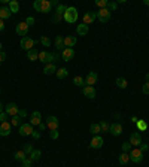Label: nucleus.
<instances>
[{
	"mask_svg": "<svg viewBox=\"0 0 149 167\" xmlns=\"http://www.w3.org/2000/svg\"><path fill=\"white\" fill-rule=\"evenodd\" d=\"M63 18H64L66 23H70V24L76 23V19H78V11H76V8H74V6H69L66 11V14L63 15Z\"/></svg>",
	"mask_w": 149,
	"mask_h": 167,
	"instance_id": "obj_1",
	"label": "nucleus"
},
{
	"mask_svg": "<svg viewBox=\"0 0 149 167\" xmlns=\"http://www.w3.org/2000/svg\"><path fill=\"white\" fill-rule=\"evenodd\" d=\"M128 155H130V160H131L133 163H140L142 160H143V152L140 149H137V148H133L128 152Z\"/></svg>",
	"mask_w": 149,
	"mask_h": 167,
	"instance_id": "obj_2",
	"label": "nucleus"
},
{
	"mask_svg": "<svg viewBox=\"0 0 149 167\" xmlns=\"http://www.w3.org/2000/svg\"><path fill=\"white\" fill-rule=\"evenodd\" d=\"M34 43H36V41H33V39H30V37H21V41H19V45H21V48L25 51H30L33 49Z\"/></svg>",
	"mask_w": 149,
	"mask_h": 167,
	"instance_id": "obj_3",
	"label": "nucleus"
},
{
	"mask_svg": "<svg viewBox=\"0 0 149 167\" xmlns=\"http://www.w3.org/2000/svg\"><path fill=\"white\" fill-rule=\"evenodd\" d=\"M97 18H99L100 23H108L109 19H110V11H109L108 8L99 9V12H97Z\"/></svg>",
	"mask_w": 149,
	"mask_h": 167,
	"instance_id": "obj_4",
	"label": "nucleus"
},
{
	"mask_svg": "<svg viewBox=\"0 0 149 167\" xmlns=\"http://www.w3.org/2000/svg\"><path fill=\"white\" fill-rule=\"evenodd\" d=\"M28 25H27V23H18L17 27H15V32H17L18 36H23V37H25L27 36V33H28Z\"/></svg>",
	"mask_w": 149,
	"mask_h": 167,
	"instance_id": "obj_5",
	"label": "nucleus"
},
{
	"mask_svg": "<svg viewBox=\"0 0 149 167\" xmlns=\"http://www.w3.org/2000/svg\"><path fill=\"white\" fill-rule=\"evenodd\" d=\"M73 57H74V49L73 48H64L63 49V54H61V60L63 61H72L73 60Z\"/></svg>",
	"mask_w": 149,
	"mask_h": 167,
	"instance_id": "obj_6",
	"label": "nucleus"
},
{
	"mask_svg": "<svg viewBox=\"0 0 149 167\" xmlns=\"http://www.w3.org/2000/svg\"><path fill=\"white\" fill-rule=\"evenodd\" d=\"M99 81V75L96 73V72H90L88 75H87V79H85V85H88V87H94L96 84Z\"/></svg>",
	"mask_w": 149,
	"mask_h": 167,
	"instance_id": "obj_7",
	"label": "nucleus"
},
{
	"mask_svg": "<svg viewBox=\"0 0 149 167\" xmlns=\"http://www.w3.org/2000/svg\"><path fill=\"white\" fill-rule=\"evenodd\" d=\"M33 125L30 124H21L19 125V134L21 136H32V133H33Z\"/></svg>",
	"mask_w": 149,
	"mask_h": 167,
	"instance_id": "obj_8",
	"label": "nucleus"
},
{
	"mask_svg": "<svg viewBox=\"0 0 149 167\" xmlns=\"http://www.w3.org/2000/svg\"><path fill=\"white\" fill-rule=\"evenodd\" d=\"M45 124H46V128H49V130H57L60 122H58L57 117H51L49 115V117L46 118V122H45Z\"/></svg>",
	"mask_w": 149,
	"mask_h": 167,
	"instance_id": "obj_9",
	"label": "nucleus"
},
{
	"mask_svg": "<svg viewBox=\"0 0 149 167\" xmlns=\"http://www.w3.org/2000/svg\"><path fill=\"white\" fill-rule=\"evenodd\" d=\"M142 143V136L137 131H134V133H131V136H130V145H131L133 148H137V146H140Z\"/></svg>",
	"mask_w": 149,
	"mask_h": 167,
	"instance_id": "obj_10",
	"label": "nucleus"
},
{
	"mask_svg": "<svg viewBox=\"0 0 149 167\" xmlns=\"http://www.w3.org/2000/svg\"><path fill=\"white\" fill-rule=\"evenodd\" d=\"M18 110H19V108H18L15 103H8V105L5 106V112H6L8 115H11V117L18 115Z\"/></svg>",
	"mask_w": 149,
	"mask_h": 167,
	"instance_id": "obj_11",
	"label": "nucleus"
},
{
	"mask_svg": "<svg viewBox=\"0 0 149 167\" xmlns=\"http://www.w3.org/2000/svg\"><path fill=\"white\" fill-rule=\"evenodd\" d=\"M109 133H112L113 136H121V134H122V125L119 124V122H113V124H110V130H109Z\"/></svg>",
	"mask_w": 149,
	"mask_h": 167,
	"instance_id": "obj_12",
	"label": "nucleus"
},
{
	"mask_svg": "<svg viewBox=\"0 0 149 167\" xmlns=\"http://www.w3.org/2000/svg\"><path fill=\"white\" fill-rule=\"evenodd\" d=\"M11 130H12V125L11 122H2L0 124V136H9L11 134Z\"/></svg>",
	"mask_w": 149,
	"mask_h": 167,
	"instance_id": "obj_13",
	"label": "nucleus"
},
{
	"mask_svg": "<svg viewBox=\"0 0 149 167\" xmlns=\"http://www.w3.org/2000/svg\"><path fill=\"white\" fill-rule=\"evenodd\" d=\"M40 122H42V115H40V112L34 110L33 113H32V117H30V124H32V125H39Z\"/></svg>",
	"mask_w": 149,
	"mask_h": 167,
	"instance_id": "obj_14",
	"label": "nucleus"
},
{
	"mask_svg": "<svg viewBox=\"0 0 149 167\" xmlns=\"http://www.w3.org/2000/svg\"><path fill=\"white\" fill-rule=\"evenodd\" d=\"M90 146H91L92 149H100V148L103 146V139H101L100 136H94L91 143H90Z\"/></svg>",
	"mask_w": 149,
	"mask_h": 167,
	"instance_id": "obj_15",
	"label": "nucleus"
},
{
	"mask_svg": "<svg viewBox=\"0 0 149 167\" xmlns=\"http://www.w3.org/2000/svg\"><path fill=\"white\" fill-rule=\"evenodd\" d=\"M83 96H85L87 99H94V97H96V88L85 85V87H83Z\"/></svg>",
	"mask_w": 149,
	"mask_h": 167,
	"instance_id": "obj_16",
	"label": "nucleus"
},
{
	"mask_svg": "<svg viewBox=\"0 0 149 167\" xmlns=\"http://www.w3.org/2000/svg\"><path fill=\"white\" fill-rule=\"evenodd\" d=\"M97 18V12H87L85 15H83V24H91L92 21Z\"/></svg>",
	"mask_w": 149,
	"mask_h": 167,
	"instance_id": "obj_17",
	"label": "nucleus"
},
{
	"mask_svg": "<svg viewBox=\"0 0 149 167\" xmlns=\"http://www.w3.org/2000/svg\"><path fill=\"white\" fill-rule=\"evenodd\" d=\"M88 32H90V27H88L87 24H79L78 27H76V33H78V36H87Z\"/></svg>",
	"mask_w": 149,
	"mask_h": 167,
	"instance_id": "obj_18",
	"label": "nucleus"
},
{
	"mask_svg": "<svg viewBox=\"0 0 149 167\" xmlns=\"http://www.w3.org/2000/svg\"><path fill=\"white\" fill-rule=\"evenodd\" d=\"M76 37L74 36H66L64 37V46L66 48H73L74 45H76Z\"/></svg>",
	"mask_w": 149,
	"mask_h": 167,
	"instance_id": "obj_19",
	"label": "nucleus"
},
{
	"mask_svg": "<svg viewBox=\"0 0 149 167\" xmlns=\"http://www.w3.org/2000/svg\"><path fill=\"white\" fill-rule=\"evenodd\" d=\"M11 15H12V12L9 8H6V6L0 8V19H8Z\"/></svg>",
	"mask_w": 149,
	"mask_h": 167,
	"instance_id": "obj_20",
	"label": "nucleus"
},
{
	"mask_svg": "<svg viewBox=\"0 0 149 167\" xmlns=\"http://www.w3.org/2000/svg\"><path fill=\"white\" fill-rule=\"evenodd\" d=\"M51 2L49 0H42V8H40V12L42 14H48V12H51Z\"/></svg>",
	"mask_w": 149,
	"mask_h": 167,
	"instance_id": "obj_21",
	"label": "nucleus"
},
{
	"mask_svg": "<svg viewBox=\"0 0 149 167\" xmlns=\"http://www.w3.org/2000/svg\"><path fill=\"white\" fill-rule=\"evenodd\" d=\"M27 57H28V60L30 61H36V60L39 58V51L37 49H30V51H27Z\"/></svg>",
	"mask_w": 149,
	"mask_h": 167,
	"instance_id": "obj_22",
	"label": "nucleus"
},
{
	"mask_svg": "<svg viewBox=\"0 0 149 167\" xmlns=\"http://www.w3.org/2000/svg\"><path fill=\"white\" fill-rule=\"evenodd\" d=\"M55 72H57V67L54 66L52 63H51V64H46V66L43 67V73H45V75H52V73H55Z\"/></svg>",
	"mask_w": 149,
	"mask_h": 167,
	"instance_id": "obj_23",
	"label": "nucleus"
},
{
	"mask_svg": "<svg viewBox=\"0 0 149 167\" xmlns=\"http://www.w3.org/2000/svg\"><path fill=\"white\" fill-rule=\"evenodd\" d=\"M9 9H11L12 14H17L18 11H19V3H18L17 0H11L9 2Z\"/></svg>",
	"mask_w": 149,
	"mask_h": 167,
	"instance_id": "obj_24",
	"label": "nucleus"
},
{
	"mask_svg": "<svg viewBox=\"0 0 149 167\" xmlns=\"http://www.w3.org/2000/svg\"><path fill=\"white\" fill-rule=\"evenodd\" d=\"M21 124H23V118L19 117V115H15V117L11 118V125L12 127H19Z\"/></svg>",
	"mask_w": 149,
	"mask_h": 167,
	"instance_id": "obj_25",
	"label": "nucleus"
},
{
	"mask_svg": "<svg viewBox=\"0 0 149 167\" xmlns=\"http://www.w3.org/2000/svg\"><path fill=\"white\" fill-rule=\"evenodd\" d=\"M55 48H57L58 51H63V48H66V46H64V39H63L61 36H57V37H55Z\"/></svg>",
	"mask_w": 149,
	"mask_h": 167,
	"instance_id": "obj_26",
	"label": "nucleus"
},
{
	"mask_svg": "<svg viewBox=\"0 0 149 167\" xmlns=\"http://www.w3.org/2000/svg\"><path fill=\"white\" fill-rule=\"evenodd\" d=\"M14 157H15V160H17V161H21V163H23V161L27 158V154H25L24 151L21 149V151H18V152H15V155H14Z\"/></svg>",
	"mask_w": 149,
	"mask_h": 167,
	"instance_id": "obj_27",
	"label": "nucleus"
},
{
	"mask_svg": "<svg viewBox=\"0 0 149 167\" xmlns=\"http://www.w3.org/2000/svg\"><path fill=\"white\" fill-rule=\"evenodd\" d=\"M119 164H122V166H124V164H127V163H128V161H130V155H128V154H127V152H122V154H121V155H119Z\"/></svg>",
	"mask_w": 149,
	"mask_h": 167,
	"instance_id": "obj_28",
	"label": "nucleus"
},
{
	"mask_svg": "<svg viewBox=\"0 0 149 167\" xmlns=\"http://www.w3.org/2000/svg\"><path fill=\"white\" fill-rule=\"evenodd\" d=\"M73 84L76 85V87H85V79H83L82 76H74Z\"/></svg>",
	"mask_w": 149,
	"mask_h": 167,
	"instance_id": "obj_29",
	"label": "nucleus"
},
{
	"mask_svg": "<svg viewBox=\"0 0 149 167\" xmlns=\"http://www.w3.org/2000/svg\"><path fill=\"white\" fill-rule=\"evenodd\" d=\"M100 128H101V133H109V130H110V125H109L108 121H100Z\"/></svg>",
	"mask_w": 149,
	"mask_h": 167,
	"instance_id": "obj_30",
	"label": "nucleus"
},
{
	"mask_svg": "<svg viewBox=\"0 0 149 167\" xmlns=\"http://www.w3.org/2000/svg\"><path fill=\"white\" fill-rule=\"evenodd\" d=\"M116 85H118V88H127V85H128V82H127V79L125 78H118L116 79Z\"/></svg>",
	"mask_w": 149,
	"mask_h": 167,
	"instance_id": "obj_31",
	"label": "nucleus"
},
{
	"mask_svg": "<svg viewBox=\"0 0 149 167\" xmlns=\"http://www.w3.org/2000/svg\"><path fill=\"white\" fill-rule=\"evenodd\" d=\"M40 155H42V152L39 149H33L32 154H30V160H32V161H36V160L40 158Z\"/></svg>",
	"mask_w": 149,
	"mask_h": 167,
	"instance_id": "obj_32",
	"label": "nucleus"
},
{
	"mask_svg": "<svg viewBox=\"0 0 149 167\" xmlns=\"http://www.w3.org/2000/svg\"><path fill=\"white\" fill-rule=\"evenodd\" d=\"M57 76L58 79H64V78H67V75H69V72H67V69H58L57 72Z\"/></svg>",
	"mask_w": 149,
	"mask_h": 167,
	"instance_id": "obj_33",
	"label": "nucleus"
},
{
	"mask_svg": "<svg viewBox=\"0 0 149 167\" xmlns=\"http://www.w3.org/2000/svg\"><path fill=\"white\" fill-rule=\"evenodd\" d=\"M90 131H91L92 134H97L101 133V128H100V124H91V127H90Z\"/></svg>",
	"mask_w": 149,
	"mask_h": 167,
	"instance_id": "obj_34",
	"label": "nucleus"
},
{
	"mask_svg": "<svg viewBox=\"0 0 149 167\" xmlns=\"http://www.w3.org/2000/svg\"><path fill=\"white\" fill-rule=\"evenodd\" d=\"M46 57H48V51H40L39 52V61L40 63H46Z\"/></svg>",
	"mask_w": 149,
	"mask_h": 167,
	"instance_id": "obj_35",
	"label": "nucleus"
},
{
	"mask_svg": "<svg viewBox=\"0 0 149 167\" xmlns=\"http://www.w3.org/2000/svg\"><path fill=\"white\" fill-rule=\"evenodd\" d=\"M66 11H67V6H64V5H58L57 6V15H64L66 14Z\"/></svg>",
	"mask_w": 149,
	"mask_h": 167,
	"instance_id": "obj_36",
	"label": "nucleus"
},
{
	"mask_svg": "<svg viewBox=\"0 0 149 167\" xmlns=\"http://www.w3.org/2000/svg\"><path fill=\"white\" fill-rule=\"evenodd\" d=\"M108 0H96V5L99 6L100 9H104V8H108Z\"/></svg>",
	"mask_w": 149,
	"mask_h": 167,
	"instance_id": "obj_37",
	"label": "nucleus"
},
{
	"mask_svg": "<svg viewBox=\"0 0 149 167\" xmlns=\"http://www.w3.org/2000/svg\"><path fill=\"white\" fill-rule=\"evenodd\" d=\"M137 128H139L140 131H143V130H146V128H148V124H146L145 121L139 119V121H137Z\"/></svg>",
	"mask_w": 149,
	"mask_h": 167,
	"instance_id": "obj_38",
	"label": "nucleus"
},
{
	"mask_svg": "<svg viewBox=\"0 0 149 167\" xmlns=\"http://www.w3.org/2000/svg\"><path fill=\"white\" fill-rule=\"evenodd\" d=\"M40 43L43 45V46H46V48L51 46V41L46 37V36H40Z\"/></svg>",
	"mask_w": 149,
	"mask_h": 167,
	"instance_id": "obj_39",
	"label": "nucleus"
},
{
	"mask_svg": "<svg viewBox=\"0 0 149 167\" xmlns=\"http://www.w3.org/2000/svg\"><path fill=\"white\" fill-rule=\"evenodd\" d=\"M23 151H24L27 155H30V154H32V151H33V146H32V143H27V145H24Z\"/></svg>",
	"mask_w": 149,
	"mask_h": 167,
	"instance_id": "obj_40",
	"label": "nucleus"
},
{
	"mask_svg": "<svg viewBox=\"0 0 149 167\" xmlns=\"http://www.w3.org/2000/svg\"><path fill=\"white\" fill-rule=\"evenodd\" d=\"M133 149V146L130 145V142H125V143H122V152H130V151Z\"/></svg>",
	"mask_w": 149,
	"mask_h": 167,
	"instance_id": "obj_41",
	"label": "nucleus"
},
{
	"mask_svg": "<svg viewBox=\"0 0 149 167\" xmlns=\"http://www.w3.org/2000/svg\"><path fill=\"white\" fill-rule=\"evenodd\" d=\"M58 136H60V134H58L57 130H49V137L52 139V140H57Z\"/></svg>",
	"mask_w": 149,
	"mask_h": 167,
	"instance_id": "obj_42",
	"label": "nucleus"
},
{
	"mask_svg": "<svg viewBox=\"0 0 149 167\" xmlns=\"http://www.w3.org/2000/svg\"><path fill=\"white\" fill-rule=\"evenodd\" d=\"M33 8L37 11V12H40V8H42V0H36L33 3Z\"/></svg>",
	"mask_w": 149,
	"mask_h": 167,
	"instance_id": "obj_43",
	"label": "nucleus"
},
{
	"mask_svg": "<svg viewBox=\"0 0 149 167\" xmlns=\"http://www.w3.org/2000/svg\"><path fill=\"white\" fill-rule=\"evenodd\" d=\"M116 8H118V3H115V2H110V3H108V9H109V11H116Z\"/></svg>",
	"mask_w": 149,
	"mask_h": 167,
	"instance_id": "obj_44",
	"label": "nucleus"
},
{
	"mask_svg": "<svg viewBox=\"0 0 149 167\" xmlns=\"http://www.w3.org/2000/svg\"><path fill=\"white\" fill-rule=\"evenodd\" d=\"M8 113H6V112H2V113H0V122H6V121H8Z\"/></svg>",
	"mask_w": 149,
	"mask_h": 167,
	"instance_id": "obj_45",
	"label": "nucleus"
},
{
	"mask_svg": "<svg viewBox=\"0 0 149 167\" xmlns=\"http://www.w3.org/2000/svg\"><path fill=\"white\" fill-rule=\"evenodd\" d=\"M142 92H143V94H149V82L143 84V87H142Z\"/></svg>",
	"mask_w": 149,
	"mask_h": 167,
	"instance_id": "obj_46",
	"label": "nucleus"
},
{
	"mask_svg": "<svg viewBox=\"0 0 149 167\" xmlns=\"http://www.w3.org/2000/svg\"><path fill=\"white\" fill-rule=\"evenodd\" d=\"M25 23H27V25L30 27V25H34V23H36V21H34L33 17H27V21H25Z\"/></svg>",
	"mask_w": 149,
	"mask_h": 167,
	"instance_id": "obj_47",
	"label": "nucleus"
},
{
	"mask_svg": "<svg viewBox=\"0 0 149 167\" xmlns=\"http://www.w3.org/2000/svg\"><path fill=\"white\" fill-rule=\"evenodd\" d=\"M23 167H32V160L25 158L24 161H23Z\"/></svg>",
	"mask_w": 149,
	"mask_h": 167,
	"instance_id": "obj_48",
	"label": "nucleus"
},
{
	"mask_svg": "<svg viewBox=\"0 0 149 167\" xmlns=\"http://www.w3.org/2000/svg\"><path fill=\"white\" fill-rule=\"evenodd\" d=\"M32 137H33L34 140H39V139H40V133H39V131H33V133H32Z\"/></svg>",
	"mask_w": 149,
	"mask_h": 167,
	"instance_id": "obj_49",
	"label": "nucleus"
},
{
	"mask_svg": "<svg viewBox=\"0 0 149 167\" xmlns=\"http://www.w3.org/2000/svg\"><path fill=\"white\" fill-rule=\"evenodd\" d=\"M148 149H149L148 143H140V151H142V152H145V151H148Z\"/></svg>",
	"mask_w": 149,
	"mask_h": 167,
	"instance_id": "obj_50",
	"label": "nucleus"
},
{
	"mask_svg": "<svg viewBox=\"0 0 149 167\" xmlns=\"http://www.w3.org/2000/svg\"><path fill=\"white\" fill-rule=\"evenodd\" d=\"M6 60V52L5 51H0V63H3Z\"/></svg>",
	"mask_w": 149,
	"mask_h": 167,
	"instance_id": "obj_51",
	"label": "nucleus"
},
{
	"mask_svg": "<svg viewBox=\"0 0 149 167\" xmlns=\"http://www.w3.org/2000/svg\"><path fill=\"white\" fill-rule=\"evenodd\" d=\"M18 115H19L21 118L27 117V110H24V109H19V110H18Z\"/></svg>",
	"mask_w": 149,
	"mask_h": 167,
	"instance_id": "obj_52",
	"label": "nucleus"
},
{
	"mask_svg": "<svg viewBox=\"0 0 149 167\" xmlns=\"http://www.w3.org/2000/svg\"><path fill=\"white\" fill-rule=\"evenodd\" d=\"M61 19H63V17H61V15H57V14L54 15V23H58V21H61Z\"/></svg>",
	"mask_w": 149,
	"mask_h": 167,
	"instance_id": "obj_53",
	"label": "nucleus"
},
{
	"mask_svg": "<svg viewBox=\"0 0 149 167\" xmlns=\"http://www.w3.org/2000/svg\"><path fill=\"white\" fill-rule=\"evenodd\" d=\"M5 30V23H3V19H0V32H3Z\"/></svg>",
	"mask_w": 149,
	"mask_h": 167,
	"instance_id": "obj_54",
	"label": "nucleus"
},
{
	"mask_svg": "<svg viewBox=\"0 0 149 167\" xmlns=\"http://www.w3.org/2000/svg\"><path fill=\"white\" fill-rule=\"evenodd\" d=\"M45 128H46V124L45 122H40L39 124V130H45Z\"/></svg>",
	"mask_w": 149,
	"mask_h": 167,
	"instance_id": "obj_55",
	"label": "nucleus"
},
{
	"mask_svg": "<svg viewBox=\"0 0 149 167\" xmlns=\"http://www.w3.org/2000/svg\"><path fill=\"white\" fill-rule=\"evenodd\" d=\"M60 3H58L57 0H51V6H58Z\"/></svg>",
	"mask_w": 149,
	"mask_h": 167,
	"instance_id": "obj_56",
	"label": "nucleus"
},
{
	"mask_svg": "<svg viewBox=\"0 0 149 167\" xmlns=\"http://www.w3.org/2000/svg\"><path fill=\"white\" fill-rule=\"evenodd\" d=\"M137 121H139V118H136V117L131 118V122H133V124H137Z\"/></svg>",
	"mask_w": 149,
	"mask_h": 167,
	"instance_id": "obj_57",
	"label": "nucleus"
},
{
	"mask_svg": "<svg viewBox=\"0 0 149 167\" xmlns=\"http://www.w3.org/2000/svg\"><path fill=\"white\" fill-rule=\"evenodd\" d=\"M143 5H146V6H149V0H143Z\"/></svg>",
	"mask_w": 149,
	"mask_h": 167,
	"instance_id": "obj_58",
	"label": "nucleus"
},
{
	"mask_svg": "<svg viewBox=\"0 0 149 167\" xmlns=\"http://www.w3.org/2000/svg\"><path fill=\"white\" fill-rule=\"evenodd\" d=\"M2 112H3V105L0 103V113H2Z\"/></svg>",
	"mask_w": 149,
	"mask_h": 167,
	"instance_id": "obj_59",
	"label": "nucleus"
},
{
	"mask_svg": "<svg viewBox=\"0 0 149 167\" xmlns=\"http://www.w3.org/2000/svg\"><path fill=\"white\" fill-rule=\"evenodd\" d=\"M0 51H3V45H2V42H0Z\"/></svg>",
	"mask_w": 149,
	"mask_h": 167,
	"instance_id": "obj_60",
	"label": "nucleus"
},
{
	"mask_svg": "<svg viewBox=\"0 0 149 167\" xmlns=\"http://www.w3.org/2000/svg\"><path fill=\"white\" fill-rule=\"evenodd\" d=\"M146 82H149V73L146 75Z\"/></svg>",
	"mask_w": 149,
	"mask_h": 167,
	"instance_id": "obj_61",
	"label": "nucleus"
},
{
	"mask_svg": "<svg viewBox=\"0 0 149 167\" xmlns=\"http://www.w3.org/2000/svg\"><path fill=\"white\" fill-rule=\"evenodd\" d=\"M0 92H2V90H0Z\"/></svg>",
	"mask_w": 149,
	"mask_h": 167,
	"instance_id": "obj_62",
	"label": "nucleus"
}]
</instances>
